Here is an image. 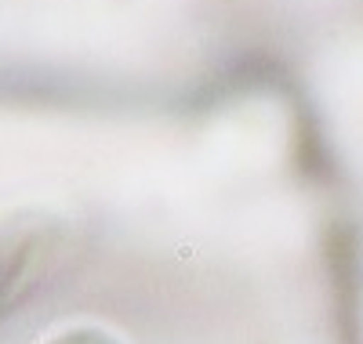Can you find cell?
<instances>
[{"label":"cell","instance_id":"1","mask_svg":"<svg viewBox=\"0 0 363 344\" xmlns=\"http://www.w3.org/2000/svg\"><path fill=\"white\" fill-rule=\"evenodd\" d=\"M44 344H124L116 333H109L106 326H69L62 333H55Z\"/></svg>","mask_w":363,"mask_h":344}]
</instances>
